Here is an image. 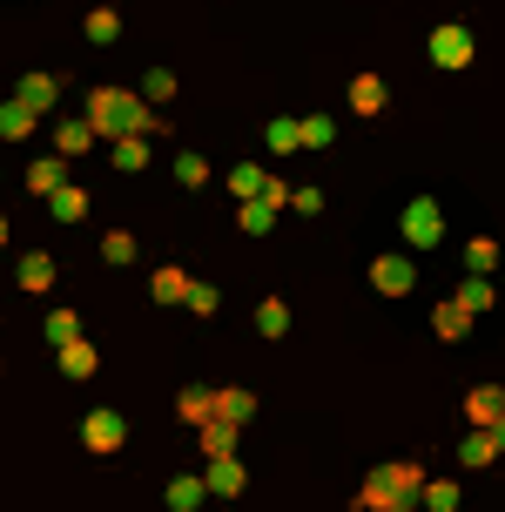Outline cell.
Listing matches in <instances>:
<instances>
[{"label": "cell", "mask_w": 505, "mask_h": 512, "mask_svg": "<svg viewBox=\"0 0 505 512\" xmlns=\"http://www.w3.org/2000/svg\"><path fill=\"white\" fill-rule=\"evenodd\" d=\"M81 122L95 128L101 142H115V135H142V122H149V102H142V95H128V88H95Z\"/></svg>", "instance_id": "obj_1"}, {"label": "cell", "mask_w": 505, "mask_h": 512, "mask_svg": "<svg viewBox=\"0 0 505 512\" xmlns=\"http://www.w3.org/2000/svg\"><path fill=\"white\" fill-rule=\"evenodd\" d=\"M398 230H404V250H438V236H445V209L431 203V196H418V203H404Z\"/></svg>", "instance_id": "obj_2"}, {"label": "cell", "mask_w": 505, "mask_h": 512, "mask_svg": "<svg viewBox=\"0 0 505 512\" xmlns=\"http://www.w3.org/2000/svg\"><path fill=\"white\" fill-rule=\"evenodd\" d=\"M431 68H472V34H465L458 21L431 27Z\"/></svg>", "instance_id": "obj_3"}, {"label": "cell", "mask_w": 505, "mask_h": 512, "mask_svg": "<svg viewBox=\"0 0 505 512\" xmlns=\"http://www.w3.org/2000/svg\"><path fill=\"white\" fill-rule=\"evenodd\" d=\"M81 445H88V452H122L128 445V418L122 411H88V418H81Z\"/></svg>", "instance_id": "obj_4"}, {"label": "cell", "mask_w": 505, "mask_h": 512, "mask_svg": "<svg viewBox=\"0 0 505 512\" xmlns=\"http://www.w3.org/2000/svg\"><path fill=\"white\" fill-rule=\"evenodd\" d=\"M411 283H418V263L411 256H371V290L378 297H404Z\"/></svg>", "instance_id": "obj_5"}, {"label": "cell", "mask_w": 505, "mask_h": 512, "mask_svg": "<svg viewBox=\"0 0 505 512\" xmlns=\"http://www.w3.org/2000/svg\"><path fill=\"white\" fill-rule=\"evenodd\" d=\"M202 486L216 492V499H236V492L250 486V472H243V459H236V452H223V459H209V472H202Z\"/></svg>", "instance_id": "obj_6"}, {"label": "cell", "mask_w": 505, "mask_h": 512, "mask_svg": "<svg viewBox=\"0 0 505 512\" xmlns=\"http://www.w3.org/2000/svg\"><path fill=\"white\" fill-rule=\"evenodd\" d=\"M14 102H27V108H34V115H48V108L61 102V81H54V75H41V68H34V75H21V88H14Z\"/></svg>", "instance_id": "obj_7"}, {"label": "cell", "mask_w": 505, "mask_h": 512, "mask_svg": "<svg viewBox=\"0 0 505 512\" xmlns=\"http://www.w3.org/2000/svg\"><path fill=\"white\" fill-rule=\"evenodd\" d=\"M54 364H61V371H68V378H95V344H88V337H68V344H54Z\"/></svg>", "instance_id": "obj_8"}, {"label": "cell", "mask_w": 505, "mask_h": 512, "mask_svg": "<svg viewBox=\"0 0 505 512\" xmlns=\"http://www.w3.org/2000/svg\"><path fill=\"white\" fill-rule=\"evenodd\" d=\"M465 418H472V425H499V418H505V391H499V384L465 391Z\"/></svg>", "instance_id": "obj_9"}, {"label": "cell", "mask_w": 505, "mask_h": 512, "mask_svg": "<svg viewBox=\"0 0 505 512\" xmlns=\"http://www.w3.org/2000/svg\"><path fill=\"white\" fill-rule=\"evenodd\" d=\"M108 162H115L122 176L149 169V135H115V142H108Z\"/></svg>", "instance_id": "obj_10"}, {"label": "cell", "mask_w": 505, "mask_h": 512, "mask_svg": "<svg viewBox=\"0 0 505 512\" xmlns=\"http://www.w3.org/2000/svg\"><path fill=\"white\" fill-rule=\"evenodd\" d=\"M357 506H364V512H404L411 499H404V492H398V486H391V479L378 472V479H364V492H357Z\"/></svg>", "instance_id": "obj_11"}, {"label": "cell", "mask_w": 505, "mask_h": 512, "mask_svg": "<svg viewBox=\"0 0 505 512\" xmlns=\"http://www.w3.org/2000/svg\"><path fill=\"white\" fill-rule=\"evenodd\" d=\"M34 122H41V115H34L27 102H14V95L0 102V142H27V135H34Z\"/></svg>", "instance_id": "obj_12"}, {"label": "cell", "mask_w": 505, "mask_h": 512, "mask_svg": "<svg viewBox=\"0 0 505 512\" xmlns=\"http://www.w3.org/2000/svg\"><path fill=\"white\" fill-rule=\"evenodd\" d=\"M189 283H196L189 270H176V263H162L149 290H155V304H189Z\"/></svg>", "instance_id": "obj_13"}, {"label": "cell", "mask_w": 505, "mask_h": 512, "mask_svg": "<svg viewBox=\"0 0 505 512\" xmlns=\"http://www.w3.org/2000/svg\"><path fill=\"white\" fill-rule=\"evenodd\" d=\"M95 142H101V135L88 122H61V128H54V155H61V162H68V155H88Z\"/></svg>", "instance_id": "obj_14"}, {"label": "cell", "mask_w": 505, "mask_h": 512, "mask_svg": "<svg viewBox=\"0 0 505 512\" xmlns=\"http://www.w3.org/2000/svg\"><path fill=\"white\" fill-rule=\"evenodd\" d=\"M384 102H391V88H384L378 75H357L351 81V115H378Z\"/></svg>", "instance_id": "obj_15"}, {"label": "cell", "mask_w": 505, "mask_h": 512, "mask_svg": "<svg viewBox=\"0 0 505 512\" xmlns=\"http://www.w3.org/2000/svg\"><path fill=\"white\" fill-rule=\"evenodd\" d=\"M202 438V459H223V452H236V425L229 418H209V425H196Z\"/></svg>", "instance_id": "obj_16"}, {"label": "cell", "mask_w": 505, "mask_h": 512, "mask_svg": "<svg viewBox=\"0 0 505 512\" xmlns=\"http://www.w3.org/2000/svg\"><path fill=\"white\" fill-rule=\"evenodd\" d=\"M431 331H438L445 344H452V337H465V331H472V310L458 304V297H452V304H438V310H431Z\"/></svg>", "instance_id": "obj_17"}, {"label": "cell", "mask_w": 505, "mask_h": 512, "mask_svg": "<svg viewBox=\"0 0 505 512\" xmlns=\"http://www.w3.org/2000/svg\"><path fill=\"white\" fill-rule=\"evenodd\" d=\"M492 459H499V438H492V425H479V432L458 445V465H472V472H479V465H492Z\"/></svg>", "instance_id": "obj_18"}, {"label": "cell", "mask_w": 505, "mask_h": 512, "mask_svg": "<svg viewBox=\"0 0 505 512\" xmlns=\"http://www.w3.org/2000/svg\"><path fill=\"white\" fill-rule=\"evenodd\" d=\"M61 169H68L61 155H41V162H27V189H34V196H54V189H61Z\"/></svg>", "instance_id": "obj_19"}, {"label": "cell", "mask_w": 505, "mask_h": 512, "mask_svg": "<svg viewBox=\"0 0 505 512\" xmlns=\"http://www.w3.org/2000/svg\"><path fill=\"white\" fill-rule=\"evenodd\" d=\"M48 209L61 216V223H81V216H88V189H75V182H61V189L48 196Z\"/></svg>", "instance_id": "obj_20"}, {"label": "cell", "mask_w": 505, "mask_h": 512, "mask_svg": "<svg viewBox=\"0 0 505 512\" xmlns=\"http://www.w3.org/2000/svg\"><path fill=\"white\" fill-rule=\"evenodd\" d=\"M176 411L189 418V425H209V418H216V391H202V384H189V391L176 398Z\"/></svg>", "instance_id": "obj_21"}, {"label": "cell", "mask_w": 505, "mask_h": 512, "mask_svg": "<svg viewBox=\"0 0 505 512\" xmlns=\"http://www.w3.org/2000/svg\"><path fill=\"white\" fill-rule=\"evenodd\" d=\"M21 290H54V256L48 250L21 256Z\"/></svg>", "instance_id": "obj_22"}, {"label": "cell", "mask_w": 505, "mask_h": 512, "mask_svg": "<svg viewBox=\"0 0 505 512\" xmlns=\"http://www.w3.org/2000/svg\"><path fill=\"white\" fill-rule=\"evenodd\" d=\"M236 223H243V236H270V223H277V203H263V196H256V203L236 209Z\"/></svg>", "instance_id": "obj_23"}, {"label": "cell", "mask_w": 505, "mask_h": 512, "mask_svg": "<svg viewBox=\"0 0 505 512\" xmlns=\"http://www.w3.org/2000/svg\"><path fill=\"white\" fill-rule=\"evenodd\" d=\"M256 331L283 337V331H290V304H283V297H263V304H256Z\"/></svg>", "instance_id": "obj_24"}, {"label": "cell", "mask_w": 505, "mask_h": 512, "mask_svg": "<svg viewBox=\"0 0 505 512\" xmlns=\"http://www.w3.org/2000/svg\"><path fill=\"white\" fill-rule=\"evenodd\" d=\"M418 492H425L431 512H458V499H465V492H458V479H425Z\"/></svg>", "instance_id": "obj_25"}, {"label": "cell", "mask_w": 505, "mask_h": 512, "mask_svg": "<svg viewBox=\"0 0 505 512\" xmlns=\"http://www.w3.org/2000/svg\"><path fill=\"white\" fill-rule=\"evenodd\" d=\"M250 411H256V398H250V391H236V384H229V391H216V418H229V425H243Z\"/></svg>", "instance_id": "obj_26"}, {"label": "cell", "mask_w": 505, "mask_h": 512, "mask_svg": "<svg viewBox=\"0 0 505 512\" xmlns=\"http://www.w3.org/2000/svg\"><path fill=\"white\" fill-rule=\"evenodd\" d=\"M88 41H95V48H108V41H115V34H122V14H115V7H95V14H88Z\"/></svg>", "instance_id": "obj_27"}, {"label": "cell", "mask_w": 505, "mask_h": 512, "mask_svg": "<svg viewBox=\"0 0 505 512\" xmlns=\"http://www.w3.org/2000/svg\"><path fill=\"white\" fill-rule=\"evenodd\" d=\"M263 169H256V162H243V169H229V196H243V203H256V196H263Z\"/></svg>", "instance_id": "obj_28"}, {"label": "cell", "mask_w": 505, "mask_h": 512, "mask_svg": "<svg viewBox=\"0 0 505 512\" xmlns=\"http://www.w3.org/2000/svg\"><path fill=\"white\" fill-rule=\"evenodd\" d=\"M330 135H337L330 115H303V122H297V149H330Z\"/></svg>", "instance_id": "obj_29"}, {"label": "cell", "mask_w": 505, "mask_h": 512, "mask_svg": "<svg viewBox=\"0 0 505 512\" xmlns=\"http://www.w3.org/2000/svg\"><path fill=\"white\" fill-rule=\"evenodd\" d=\"M492 263H499V243H492V236H472V243H465V270H472V277H485Z\"/></svg>", "instance_id": "obj_30"}, {"label": "cell", "mask_w": 505, "mask_h": 512, "mask_svg": "<svg viewBox=\"0 0 505 512\" xmlns=\"http://www.w3.org/2000/svg\"><path fill=\"white\" fill-rule=\"evenodd\" d=\"M202 499H209V486H202V479H176V486H169V512H196Z\"/></svg>", "instance_id": "obj_31"}, {"label": "cell", "mask_w": 505, "mask_h": 512, "mask_svg": "<svg viewBox=\"0 0 505 512\" xmlns=\"http://www.w3.org/2000/svg\"><path fill=\"white\" fill-rule=\"evenodd\" d=\"M169 95H176V75H169V68H149V75H142V102H169Z\"/></svg>", "instance_id": "obj_32"}, {"label": "cell", "mask_w": 505, "mask_h": 512, "mask_svg": "<svg viewBox=\"0 0 505 512\" xmlns=\"http://www.w3.org/2000/svg\"><path fill=\"white\" fill-rule=\"evenodd\" d=\"M101 256H108V263H135V236L108 230V236H101Z\"/></svg>", "instance_id": "obj_33"}, {"label": "cell", "mask_w": 505, "mask_h": 512, "mask_svg": "<svg viewBox=\"0 0 505 512\" xmlns=\"http://www.w3.org/2000/svg\"><path fill=\"white\" fill-rule=\"evenodd\" d=\"M176 182L182 189H202V182H209V162H202V155H176Z\"/></svg>", "instance_id": "obj_34"}, {"label": "cell", "mask_w": 505, "mask_h": 512, "mask_svg": "<svg viewBox=\"0 0 505 512\" xmlns=\"http://www.w3.org/2000/svg\"><path fill=\"white\" fill-rule=\"evenodd\" d=\"M189 310H196V317H216V310H223V290H209V283H189Z\"/></svg>", "instance_id": "obj_35"}, {"label": "cell", "mask_w": 505, "mask_h": 512, "mask_svg": "<svg viewBox=\"0 0 505 512\" xmlns=\"http://www.w3.org/2000/svg\"><path fill=\"white\" fill-rule=\"evenodd\" d=\"M458 304L472 310V317H479V310H492V283H485V277H472L465 290H458Z\"/></svg>", "instance_id": "obj_36"}, {"label": "cell", "mask_w": 505, "mask_h": 512, "mask_svg": "<svg viewBox=\"0 0 505 512\" xmlns=\"http://www.w3.org/2000/svg\"><path fill=\"white\" fill-rule=\"evenodd\" d=\"M68 337H81L75 310H48V344H68Z\"/></svg>", "instance_id": "obj_37"}, {"label": "cell", "mask_w": 505, "mask_h": 512, "mask_svg": "<svg viewBox=\"0 0 505 512\" xmlns=\"http://www.w3.org/2000/svg\"><path fill=\"white\" fill-rule=\"evenodd\" d=\"M290 149H297V122L277 115V122H270V155H290Z\"/></svg>", "instance_id": "obj_38"}, {"label": "cell", "mask_w": 505, "mask_h": 512, "mask_svg": "<svg viewBox=\"0 0 505 512\" xmlns=\"http://www.w3.org/2000/svg\"><path fill=\"white\" fill-rule=\"evenodd\" d=\"M290 209H303V216H317V209H324V189H290Z\"/></svg>", "instance_id": "obj_39"}, {"label": "cell", "mask_w": 505, "mask_h": 512, "mask_svg": "<svg viewBox=\"0 0 505 512\" xmlns=\"http://www.w3.org/2000/svg\"><path fill=\"white\" fill-rule=\"evenodd\" d=\"M492 438H499V452H505V418H499V425H492Z\"/></svg>", "instance_id": "obj_40"}, {"label": "cell", "mask_w": 505, "mask_h": 512, "mask_svg": "<svg viewBox=\"0 0 505 512\" xmlns=\"http://www.w3.org/2000/svg\"><path fill=\"white\" fill-rule=\"evenodd\" d=\"M0 243H7V216H0Z\"/></svg>", "instance_id": "obj_41"}]
</instances>
